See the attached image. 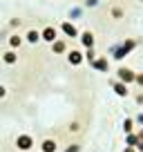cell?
Instances as JSON below:
<instances>
[{
  "label": "cell",
  "mask_w": 143,
  "mask_h": 152,
  "mask_svg": "<svg viewBox=\"0 0 143 152\" xmlns=\"http://www.w3.org/2000/svg\"><path fill=\"white\" fill-rule=\"evenodd\" d=\"M134 47H136V40H125L123 45H119V47L114 49V58H116V61H121V58H125V56H128V54L132 52Z\"/></svg>",
  "instance_id": "1"
},
{
  "label": "cell",
  "mask_w": 143,
  "mask_h": 152,
  "mask_svg": "<svg viewBox=\"0 0 143 152\" xmlns=\"http://www.w3.org/2000/svg\"><path fill=\"white\" fill-rule=\"evenodd\" d=\"M16 148H18V150H23V152L31 150V148H34V139L29 137V134H20V137L16 139Z\"/></svg>",
  "instance_id": "2"
},
{
  "label": "cell",
  "mask_w": 143,
  "mask_h": 152,
  "mask_svg": "<svg viewBox=\"0 0 143 152\" xmlns=\"http://www.w3.org/2000/svg\"><path fill=\"white\" fill-rule=\"evenodd\" d=\"M134 76H136V74H134L130 67H121V69H119V81H121V83H125V85L134 83Z\"/></svg>",
  "instance_id": "3"
},
{
  "label": "cell",
  "mask_w": 143,
  "mask_h": 152,
  "mask_svg": "<svg viewBox=\"0 0 143 152\" xmlns=\"http://www.w3.org/2000/svg\"><path fill=\"white\" fill-rule=\"evenodd\" d=\"M56 36H58V34H56V29H54V27H45L43 34H40V38H45L47 43H54V40H58Z\"/></svg>",
  "instance_id": "4"
},
{
  "label": "cell",
  "mask_w": 143,
  "mask_h": 152,
  "mask_svg": "<svg viewBox=\"0 0 143 152\" xmlns=\"http://www.w3.org/2000/svg\"><path fill=\"white\" fill-rule=\"evenodd\" d=\"M67 61H69L72 65H81L83 63V54L78 52V49H72V52L67 54Z\"/></svg>",
  "instance_id": "5"
},
{
  "label": "cell",
  "mask_w": 143,
  "mask_h": 152,
  "mask_svg": "<svg viewBox=\"0 0 143 152\" xmlns=\"http://www.w3.org/2000/svg\"><path fill=\"white\" fill-rule=\"evenodd\" d=\"M92 67H94L96 72H107L110 69V63H107V58H96V61L92 63Z\"/></svg>",
  "instance_id": "6"
},
{
  "label": "cell",
  "mask_w": 143,
  "mask_h": 152,
  "mask_svg": "<svg viewBox=\"0 0 143 152\" xmlns=\"http://www.w3.org/2000/svg\"><path fill=\"white\" fill-rule=\"evenodd\" d=\"M40 150H43V152H56L58 145H56V141H54V139H45V141L40 143Z\"/></svg>",
  "instance_id": "7"
},
{
  "label": "cell",
  "mask_w": 143,
  "mask_h": 152,
  "mask_svg": "<svg viewBox=\"0 0 143 152\" xmlns=\"http://www.w3.org/2000/svg\"><path fill=\"white\" fill-rule=\"evenodd\" d=\"M112 87H114V92H116L119 96H128V94H130L128 85H125V83H121V81H114V83H112Z\"/></svg>",
  "instance_id": "8"
},
{
  "label": "cell",
  "mask_w": 143,
  "mask_h": 152,
  "mask_svg": "<svg viewBox=\"0 0 143 152\" xmlns=\"http://www.w3.org/2000/svg\"><path fill=\"white\" fill-rule=\"evenodd\" d=\"M81 40H83V45H85L87 49L94 47V34H92V31H85V34L81 36Z\"/></svg>",
  "instance_id": "9"
},
{
  "label": "cell",
  "mask_w": 143,
  "mask_h": 152,
  "mask_svg": "<svg viewBox=\"0 0 143 152\" xmlns=\"http://www.w3.org/2000/svg\"><path fill=\"white\" fill-rule=\"evenodd\" d=\"M63 31H65V34H67V36H69V38H76V36H78L76 27H74V25H72V23H63Z\"/></svg>",
  "instance_id": "10"
},
{
  "label": "cell",
  "mask_w": 143,
  "mask_h": 152,
  "mask_svg": "<svg viewBox=\"0 0 143 152\" xmlns=\"http://www.w3.org/2000/svg\"><path fill=\"white\" fill-rule=\"evenodd\" d=\"M52 49H54V54H63L67 49V45H65V40H54L52 43Z\"/></svg>",
  "instance_id": "11"
},
{
  "label": "cell",
  "mask_w": 143,
  "mask_h": 152,
  "mask_svg": "<svg viewBox=\"0 0 143 152\" xmlns=\"http://www.w3.org/2000/svg\"><path fill=\"white\" fill-rule=\"evenodd\" d=\"M125 143H128V145H132V148H136V143H139L136 132H130V134H125Z\"/></svg>",
  "instance_id": "12"
},
{
  "label": "cell",
  "mask_w": 143,
  "mask_h": 152,
  "mask_svg": "<svg viewBox=\"0 0 143 152\" xmlns=\"http://www.w3.org/2000/svg\"><path fill=\"white\" fill-rule=\"evenodd\" d=\"M2 58H5V63H7V65H14V63L18 61L16 52H5V56H2Z\"/></svg>",
  "instance_id": "13"
},
{
  "label": "cell",
  "mask_w": 143,
  "mask_h": 152,
  "mask_svg": "<svg viewBox=\"0 0 143 152\" xmlns=\"http://www.w3.org/2000/svg\"><path fill=\"white\" fill-rule=\"evenodd\" d=\"M123 132H125V134L134 132V119H125V121H123Z\"/></svg>",
  "instance_id": "14"
},
{
  "label": "cell",
  "mask_w": 143,
  "mask_h": 152,
  "mask_svg": "<svg viewBox=\"0 0 143 152\" xmlns=\"http://www.w3.org/2000/svg\"><path fill=\"white\" fill-rule=\"evenodd\" d=\"M27 40H29V43H38V40H40V34H38V31H34V29H31V31L27 34Z\"/></svg>",
  "instance_id": "15"
},
{
  "label": "cell",
  "mask_w": 143,
  "mask_h": 152,
  "mask_svg": "<svg viewBox=\"0 0 143 152\" xmlns=\"http://www.w3.org/2000/svg\"><path fill=\"white\" fill-rule=\"evenodd\" d=\"M20 43H23V40H20V36H11V38H9V45H11V47H20Z\"/></svg>",
  "instance_id": "16"
},
{
  "label": "cell",
  "mask_w": 143,
  "mask_h": 152,
  "mask_svg": "<svg viewBox=\"0 0 143 152\" xmlns=\"http://www.w3.org/2000/svg\"><path fill=\"white\" fill-rule=\"evenodd\" d=\"M85 58H87V61H90V65H92V63H94V61H96V54H94V49H87V54H85Z\"/></svg>",
  "instance_id": "17"
},
{
  "label": "cell",
  "mask_w": 143,
  "mask_h": 152,
  "mask_svg": "<svg viewBox=\"0 0 143 152\" xmlns=\"http://www.w3.org/2000/svg\"><path fill=\"white\" fill-rule=\"evenodd\" d=\"M78 150H81V145H78V143H72V145L65 148V152H78Z\"/></svg>",
  "instance_id": "18"
},
{
  "label": "cell",
  "mask_w": 143,
  "mask_h": 152,
  "mask_svg": "<svg viewBox=\"0 0 143 152\" xmlns=\"http://www.w3.org/2000/svg\"><path fill=\"white\" fill-rule=\"evenodd\" d=\"M134 83H136V85H141V87H143V74H136V76H134Z\"/></svg>",
  "instance_id": "19"
},
{
  "label": "cell",
  "mask_w": 143,
  "mask_h": 152,
  "mask_svg": "<svg viewBox=\"0 0 143 152\" xmlns=\"http://www.w3.org/2000/svg\"><path fill=\"white\" fill-rule=\"evenodd\" d=\"M78 130H81V125H78V123H72L69 125V132H78Z\"/></svg>",
  "instance_id": "20"
},
{
  "label": "cell",
  "mask_w": 143,
  "mask_h": 152,
  "mask_svg": "<svg viewBox=\"0 0 143 152\" xmlns=\"http://www.w3.org/2000/svg\"><path fill=\"white\" fill-rule=\"evenodd\" d=\"M134 123H139V125H143V112H141V114H139L136 119H134Z\"/></svg>",
  "instance_id": "21"
},
{
  "label": "cell",
  "mask_w": 143,
  "mask_h": 152,
  "mask_svg": "<svg viewBox=\"0 0 143 152\" xmlns=\"http://www.w3.org/2000/svg\"><path fill=\"white\" fill-rule=\"evenodd\" d=\"M5 96H7V90H5L2 85H0V99H5Z\"/></svg>",
  "instance_id": "22"
},
{
  "label": "cell",
  "mask_w": 143,
  "mask_h": 152,
  "mask_svg": "<svg viewBox=\"0 0 143 152\" xmlns=\"http://www.w3.org/2000/svg\"><path fill=\"white\" fill-rule=\"evenodd\" d=\"M123 152H136V148H132V145H125V150Z\"/></svg>",
  "instance_id": "23"
},
{
  "label": "cell",
  "mask_w": 143,
  "mask_h": 152,
  "mask_svg": "<svg viewBox=\"0 0 143 152\" xmlns=\"http://www.w3.org/2000/svg\"><path fill=\"white\" fill-rule=\"evenodd\" d=\"M136 137H139V141H143V128H141V130L136 132Z\"/></svg>",
  "instance_id": "24"
},
{
  "label": "cell",
  "mask_w": 143,
  "mask_h": 152,
  "mask_svg": "<svg viewBox=\"0 0 143 152\" xmlns=\"http://www.w3.org/2000/svg\"><path fill=\"white\" fill-rule=\"evenodd\" d=\"M136 103H139V105H143V94H139V96H136Z\"/></svg>",
  "instance_id": "25"
},
{
  "label": "cell",
  "mask_w": 143,
  "mask_h": 152,
  "mask_svg": "<svg viewBox=\"0 0 143 152\" xmlns=\"http://www.w3.org/2000/svg\"><path fill=\"white\" fill-rule=\"evenodd\" d=\"M87 5H90V7H94V5H96V0H87Z\"/></svg>",
  "instance_id": "26"
}]
</instances>
